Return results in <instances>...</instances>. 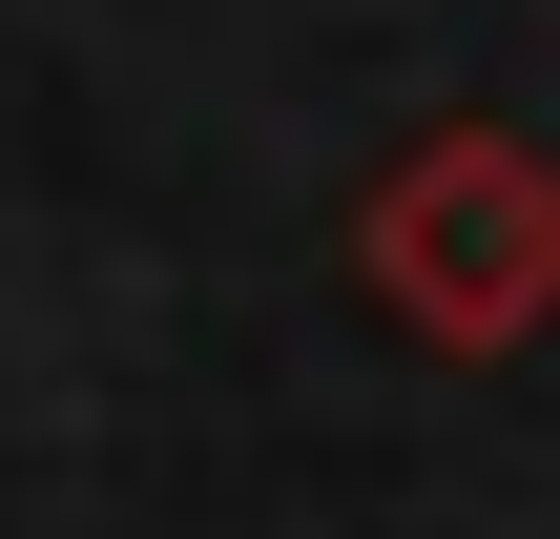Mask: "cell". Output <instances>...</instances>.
<instances>
[{
    "label": "cell",
    "instance_id": "cell-1",
    "mask_svg": "<svg viewBox=\"0 0 560 539\" xmlns=\"http://www.w3.org/2000/svg\"><path fill=\"white\" fill-rule=\"evenodd\" d=\"M374 270H395V312L457 332V353L540 332V312H560V166H540V145H436V166H395Z\"/></svg>",
    "mask_w": 560,
    "mask_h": 539
}]
</instances>
